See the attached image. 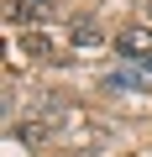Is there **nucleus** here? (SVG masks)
I'll list each match as a JSON object with an SVG mask.
<instances>
[{
    "mask_svg": "<svg viewBox=\"0 0 152 157\" xmlns=\"http://www.w3.org/2000/svg\"><path fill=\"white\" fill-rule=\"evenodd\" d=\"M47 47H53V42H47L42 32H32V37H26V52H47Z\"/></svg>",
    "mask_w": 152,
    "mask_h": 157,
    "instance_id": "nucleus-5",
    "label": "nucleus"
},
{
    "mask_svg": "<svg viewBox=\"0 0 152 157\" xmlns=\"http://www.w3.org/2000/svg\"><path fill=\"white\" fill-rule=\"evenodd\" d=\"M47 6H53V0H11L6 16H11V21H42V16H47Z\"/></svg>",
    "mask_w": 152,
    "mask_h": 157,
    "instance_id": "nucleus-2",
    "label": "nucleus"
},
{
    "mask_svg": "<svg viewBox=\"0 0 152 157\" xmlns=\"http://www.w3.org/2000/svg\"><path fill=\"white\" fill-rule=\"evenodd\" d=\"M105 37H100V26L95 21H79V26H73V47H79V52H95Z\"/></svg>",
    "mask_w": 152,
    "mask_h": 157,
    "instance_id": "nucleus-3",
    "label": "nucleus"
},
{
    "mask_svg": "<svg viewBox=\"0 0 152 157\" xmlns=\"http://www.w3.org/2000/svg\"><path fill=\"white\" fill-rule=\"evenodd\" d=\"M115 47H121V58H131V63H152V26H126V32L115 37Z\"/></svg>",
    "mask_w": 152,
    "mask_h": 157,
    "instance_id": "nucleus-1",
    "label": "nucleus"
},
{
    "mask_svg": "<svg viewBox=\"0 0 152 157\" xmlns=\"http://www.w3.org/2000/svg\"><path fill=\"white\" fill-rule=\"evenodd\" d=\"M105 89H142V78H131V73H110Z\"/></svg>",
    "mask_w": 152,
    "mask_h": 157,
    "instance_id": "nucleus-4",
    "label": "nucleus"
}]
</instances>
